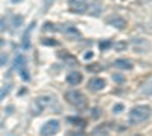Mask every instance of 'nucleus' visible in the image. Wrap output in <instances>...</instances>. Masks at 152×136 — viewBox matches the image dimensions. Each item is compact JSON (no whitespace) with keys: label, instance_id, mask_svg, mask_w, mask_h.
Instances as JSON below:
<instances>
[{"label":"nucleus","instance_id":"f257e3e1","mask_svg":"<svg viewBox=\"0 0 152 136\" xmlns=\"http://www.w3.org/2000/svg\"><path fill=\"white\" fill-rule=\"evenodd\" d=\"M55 106H58V101L55 100V97H52V95H41V97H38V98H35V100H34L31 110H32L34 115H38V114H41L44 109L55 107Z\"/></svg>","mask_w":152,"mask_h":136},{"label":"nucleus","instance_id":"f03ea898","mask_svg":"<svg viewBox=\"0 0 152 136\" xmlns=\"http://www.w3.org/2000/svg\"><path fill=\"white\" fill-rule=\"evenodd\" d=\"M151 117V107L146 104H140V106H135L131 109L129 112V121L131 124H140V122L146 121Z\"/></svg>","mask_w":152,"mask_h":136},{"label":"nucleus","instance_id":"7ed1b4c3","mask_svg":"<svg viewBox=\"0 0 152 136\" xmlns=\"http://www.w3.org/2000/svg\"><path fill=\"white\" fill-rule=\"evenodd\" d=\"M66 100H67L72 106L79 107V109L85 107V104H87V97H85V94L81 92V91H78V89L67 91V92H66Z\"/></svg>","mask_w":152,"mask_h":136},{"label":"nucleus","instance_id":"20e7f679","mask_svg":"<svg viewBox=\"0 0 152 136\" xmlns=\"http://www.w3.org/2000/svg\"><path fill=\"white\" fill-rule=\"evenodd\" d=\"M58 132H59V121L58 119H49L41 127V135H44V136H52Z\"/></svg>","mask_w":152,"mask_h":136},{"label":"nucleus","instance_id":"39448f33","mask_svg":"<svg viewBox=\"0 0 152 136\" xmlns=\"http://www.w3.org/2000/svg\"><path fill=\"white\" fill-rule=\"evenodd\" d=\"M69 9L75 14H84L88 9V5L85 0H69Z\"/></svg>","mask_w":152,"mask_h":136},{"label":"nucleus","instance_id":"423d86ee","mask_svg":"<svg viewBox=\"0 0 152 136\" xmlns=\"http://www.w3.org/2000/svg\"><path fill=\"white\" fill-rule=\"evenodd\" d=\"M107 23L110 24V26H113V27H117V29H125L126 27V20L125 18H122L120 15H111V17H108L107 18Z\"/></svg>","mask_w":152,"mask_h":136},{"label":"nucleus","instance_id":"0eeeda50","mask_svg":"<svg viewBox=\"0 0 152 136\" xmlns=\"http://www.w3.org/2000/svg\"><path fill=\"white\" fill-rule=\"evenodd\" d=\"M105 86H107V82L100 77H94L88 82V89H91V91H102Z\"/></svg>","mask_w":152,"mask_h":136},{"label":"nucleus","instance_id":"6e6552de","mask_svg":"<svg viewBox=\"0 0 152 136\" xmlns=\"http://www.w3.org/2000/svg\"><path fill=\"white\" fill-rule=\"evenodd\" d=\"M82 82V74L79 73V71H72V73H69L67 74V83L69 85H79Z\"/></svg>","mask_w":152,"mask_h":136},{"label":"nucleus","instance_id":"1a4fd4ad","mask_svg":"<svg viewBox=\"0 0 152 136\" xmlns=\"http://www.w3.org/2000/svg\"><path fill=\"white\" fill-rule=\"evenodd\" d=\"M113 67L117 70H131L132 68V62L129 59H117L113 62Z\"/></svg>","mask_w":152,"mask_h":136},{"label":"nucleus","instance_id":"9d476101","mask_svg":"<svg viewBox=\"0 0 152 136\" xmlns=\"http://www.w3.org/2000/svg\"><path fill=\"white\" fill-rule=\"evenodd\" d=\"M142 92H143L145 95H152V79H149L146 83H143Z\"/></svg>","mask_w":152,"mask_h":136},{"label":"nucleus","instance_id":"9b49d317","mask_svg":"<svg viewBox=\"0 0 152 136\" xmlns=\"http://www.w3.org/2000/svg\"><path fill=\"white\" fill-rule=\"evenodd\" d=\"M67 121H69V122H72L73 126H81V127H82V126H85V121H84L82 118H78V117H69V118H67Z\"/></svg>","mask_w":152,"mask_h":136},{"label":"nucleus","instance_id":"f8f14e48","mask_svg":"<svg viewBox=\"0 0 152 136\" xmlns=\"http://www.w3.org/2000/svg\"><path fill=\"white\" fill-rule=\"evenodd\" d=\"M34 26H35V23L31 24V27L26 30V33H24V36H23V47H24V48H28V47H29V32L34 29Z\"/></svg>","mask_w":152,"mask_h":136},{"label":"nucleus","instance_id":"ddd939ff","mask_svg":"<svg viewBox=\"0 0 152 136\" xmlns=\"http://www.w3.org/2000/svg\"><path fill=\"white\" fill-rule=\"evenodd\" d=\"M11 20H12V26L14 27H20L23 24V17L21 15H12Z\"/></svg>","mask_w":152,"mask_h":136},{"label":"nucleus","instance_id":"4468645a","mask_svg":"<svg viewBox=\"0 0 152 136\" xmlns=\"http://www.w3.org/2000/svg\"><path fill=\"white\" fill-rule=\"evenodd\" d=\"M41 44H44V45H58V41H55V40H41Z\"/></svg>","mask_w":152,"mask_h":136},{"label":"nucleus","instance_id":"2eb2a0df","mask_svg":"<svg viewBox=\"0 0 152 136\" xmlns=\"http://www.w3.org/2000/svg\"><path fill=\"white\" fill-rule=\"evenodd\" d=\"M126 45H128L126 42H116V44H114V47H116V50H125Z\"/></svg>","mask_w":152,"mask_h":136},{"label":"nucleus","instance_id":"dca6fc26","mask_svg":"<svg viewBox=\"0 0 152 136\" xmlns=\"http://www.w3.org/2000/svg\"><path fill=\"white\" fill-rule=\"evenodd\" d=\"M122 110H123V104H116V106L113 107V112L114 114H120Z\"/></svg>","mask_w":152,"mask_h":136},{"label":"nucleus","instance_id":"f3484780","mask_svg":"<svg viewBox=\"0 0 152 136\" xmlns=\"http://www.w3.org/2000/svg\"><path fill=\"white\" fill-rule=\"evenodd\" d=\"M6 60H8L6 55H0V67H3V65L6 64Z\"/></svg>","mask_w":152,"mask_h":136},{"label":"nucleus","instance_id":"a211bd4d","mask_svg":"<svg viewBox=\"0 0 152 136\" xmlns=\"http://www.w3.org/2000/svg\"><path fill=\"white\" fill-rule=\"evenodd\" d=\"M99 45H100V48H102V50H105V48H108V47L111 45V42H110V41H105V42H100Z\"/></svg>","mask_w":152,"mask_h":136},{"label":"nucleus","instance_id":"6ab92c4d","mask_svg":"<svg viewBox=\"0 0 152 136\" xmlns=\"http://www.w3.org/2000/svg\"><path fill=\"white\" fill-rule=\"evenodd\" d=\"M5 18H0V30H5Z\"/></svg>","mask_w":152,"mask_h":136},{"label":"nucleus","instance_id":"aec40b11","mask_svg":"<svg viewBox=\"0 0 152 136\" xmlns=\"http://www.w3.org/2000/svg\"><path fill=\"white\" fill-rule=\"evenodd\" d=\"M85 58L88 59V58H93V53H85Z\"/></svg>","mask_w":152,"mask_h":136},{"label":"nucleus","instance_id":"412c9836","mask_svg":"<svg viewBox=\"0 0 152 136\" xmlns=\"http://www.w3.org/2000/svg\"><path fill=\"white\" fill-rule=\"evenodd\" d=\"M12 3H20V2H23V0H11Z\"/></svg>","mask_w":152,"mask_h":136}]
</instances>
